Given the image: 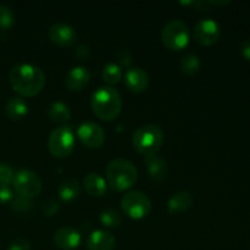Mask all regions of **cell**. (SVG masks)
Instances as JSON below:
<instances>
[{"label": "cell", "mask_w": 250, "mask_h": 250, "mask_svg": "<svg viewBox=\"0 0 250 250\" xmlns=\"http://www.w3.org/2000/svg\"><path fill=\"white\" fill-rule=\"evenodd\" d=\"M241 54L244 59L250 60V38L246 39L241 45Z\"/></svg>", "instance_id": "obj_33"}, {"label": "cell", "mask_w": 250, "mask_h": 250, "mask_svg": "<svg viewBox=\"0 0 250 250\" xmlns=\"http://www.w3.org/2000/svg\"><path fill=\"white\" fill-rule=\"evenodd\" d=\"M48 36L54 44L60 48H68L73 45L77 39V33L75 28L65 22H56L50 27Z\"/></svg>", "instance_id": "obj_11"}, {"label": "cell", "mask_w": 250, "mask_h": 250, "mask_svg": "<svg viewBox=\"0 0 250 250\" xmlns=\"http://www.w3.org/2000/svg\"><path fill=\"white\" fill-rule=\"evenodd\" d=\"M180 68L186 75H195L200 70V60L194 54H187L180 60Z\"/></svg>", "instance_id": "obj_23"}, {"label": "cell", "mask_w": 250, "mask_h": 250, "mask_svg": "<svg viewBox=\"0 0 250 250\" xmlns=\"http://www.w3.org/2000/svg\"><path fill=\"white\" fill-rule=\"evenodd\" d=\"M93 112L103 121H112L122 110V99L120 93L112 87H100L93 93Z\"/></svg>", "instance_id": "obj_2"}, {"label": "cell", "mask_w": 250, "mask_h": 250, "mask_svg": "<svg viewBox=\"0 0 250 250\" xmlns=\"http://www.w3.org/2000/svg\"><path fill=\"white\" fill-rule=\"evenodd\" d=\"M121 208L131 219L142 220L150 214L151 202L144 193L129 192L122 197Z\"/></svg>", "instance_id": "obj_8"}, {"label": "cell", "mask_w": 250, "mask_h": 250, "mask_svg": "<svg viewBox=\"0 0 250 250\" xmlns=\"http://www.w3.org/2000/svg\"><path fill=\"white\" fill-rule=\"evenodd\" d=\"M81 194L80 182L75 178L63 181L59 187V197L61 200L66 203H71L77 199Z\"/></svg>", "instance_id": "obj_20"}, {"label": "cell", "mask_w": 250, "mask_h": 250, "mask_svg": "<svg viewBox=\"0 0 250 250\" xmlns=\"http://www.w3.org/2000/svg\"><path fill=\"white\" fill-rule=\"evenodd\" d=\"M5 112L10 120H21L28 114V104L26 100L21 97H11L6 103Z\"/></svg>", "instance_id": "obj_19"}, {"label": "cell", "mask_w": 250, "mask_h": 250, "mask_svg": "<svg viewBox=\"0 0 250 250\" xmlns=\"http://www.w3.org/2000/svg\"><path fill=\"white\" fill-rule=\"evenodd\" d=\"M90 81V72L83 66H76L71 68L65 76V85L68 90L78 92L84 89Z\"/></svg>", "instance_id": "obj_14"}, {"label": "cell", "mask_w": 250, "mask_h": 250, "mask_svg": "<svg viewBox=\"0 0 250 250\" xmlns=\"http://www.w3.org/2000/svg\"><path fill=\"white\" fill-rule=\"evenodd\" d=\"M9 81L15 92L24 98L38 95L46 83L43 71L32 63H20L14 66L9 73Z\"/></svg>", "instance_id": "obj_1"}, {"label": "cell", "mask_w": 250, "mask_h": 250, "mask_svg": "<svg viewBox=\"0 0 250 250\" xmlns=\"http://www.w3.org/2000/svg\"><path fill=\"white\" fill-rule=\"evenodd\" d=\"M117 60H119L120 65L125 66V67H128L132 62V56L131 54L127 50H122L117 54Z\"/></svg>", "instance_id": "obj_31"}, {"label": "cell", "mask_w": 250, "mask_h": 250, "mask_svg": "<svg viewBox=\"0 0 250 250\" xmlns=\"http://www.w3.org/2000/svg\"><path fill=\"white\" fill-rule=\"evenodd\" d=\"M193 36L197 43L200 45L210 46L216 43L221 36V29L219 23L211 19L200 20L194 27Z\"/></svg>", "instance_id": "obj_9"}, {"label": "cell", "mask_w": 250, "mask_h": 250, "mask_svg": "<svg viewBox=\"0 0 250 250\" xmlns=\"http://www.w3.org/2000/svg\"><path fill=\"white\" fill-rule=\"evenodd\" d=\"M32 209V202L31 199H26V198L19 197L16 199L12 200L11 203V210H14L17 214H24L28 212Z\"/></svg>", "instance_id": "obj_26"}, {"label": "cell", "mask_w": 250, "mask_h": 250, "mask_svg": "<svg viewBox=\"0 0 250 250\" xmlns=\"http://www.w3.org/2000/svg\"><path fill=\"white\" fill-rule=\"evenodd\" d=\"M106 183L116 192L129 189L138 178V171L133 163L127 159H114L106 166Z\"/></svg>", "instance_id": "obj_3"}, {"label": "cell", "mask_w": 250, "mask_h": 250, "mask_svg": "<svg viewBox=\"0 0 250 250\" xmlns=\"http://www.w3.org/2000/svg\"><path fill=\"white\" fill-rule=\"evenodd\" d=\"M15 171L12 170V167L7 164L0 163V185H7L12 183L14 180Z\"/></svg>", "instance_id": "obj_27"}, {"label": "cell", "mask_w": 250, "mask_h": 250, "mask_svg": "<svg viewBox=\"0 0 250 250\" xmlns=\"http://www.w3.org/2000/svg\"><path fill=\"white\" fill-rule=\"evenodd\" d=\"M134 150L144 158L158 154L164 143V132L156 125H144L133 133Z\"/></svg>", "instance_id": "obj_4"}, {"label": "cell", "mask_w": 250, "mask_h": 250, "mask_svg": "<svg viewBox=\"0 0 250 250\" xmlns=\"http://www.w3.org/2000/svg\"><path fill=\"white\" fill-rule=\"evenodd\" d=\"M15 23V15L10 7L0 5V31H7Z\"/></svg>", "instance_id": "obj_25"}, {"label": "cell", "mask_w": 250, "mask_h": 250, "mask_svg": "<svg viewBox=\"0 0 250 250\" xmlns=\"http://www.w3.org/2000/svg\"><path fill=\"white\" fill-rule=\"evenodd\" d=\"M48 149L55 158L63 159L71 155L75 149V133L70 126L55 128L48 138Z\"/></svg>", "instance_id": "obj_6"}, {"label": "cell", "mask_w": 250, "mask_h": 250, "mask_svg": "<svg viewBox=\"0 0 250 250\" xmlns=\"http://www.w3.org/2000/svg\"><path fill=\"white\" fill-rule=\"evenodd\" d=\"M14 200V193L7 185H0V204H7Z\"/></svg>", "instance_id": "obj_28"}, {"label": "cell", "mask_w": 250, "mask_h": 250, "mask_svg": "<svg viewBox=\"0 0 250 250\" xmlns=\"http://www.w3.org/2000/svg\"><path fill=\"white\" fill-rule=\"evenodd\" d=\"M80 232L73 227H61L54 234V243L61 250H73L81 244Z\"/></svg>", "instance_id": "obj_12"}, {"label": "cell", "mask_w": 250, "mask_h": 250, "mask_svg": "<svg viewBox=\"0 0 250 250\" xmlns=\"http://www.w3.org/2000/svg\"><path fill=\"white\" fill-rule=\"evenodd\" d=\"M193 203H194V200H193L190 193L186 192V190L175 193L167 202L168 214L176 215L187 211L193 207Z\"/></svg>", "instance_id": "obj_17"}, {"label": "cell", "mask_w": 250, "mask_h": 250, "mask_svg": "<svg viewBox=\"0 0 250 250\" xmlns=\"http://www.w3.org/2000/svg\"><path fill=\"white\" fill-rule=\"evenodd\" d=\"M75 55L80 60H87L90 56V49L85 45H78L75 50Z\"/></svg>", "instance_id": "obj_32"}, {"label": "cell", "mask_w": 250, "mask_h": 250, "mask_svg": "<svg viewBox=\"0 0 250 250\" xmlns=\"http://www.w3.org/2000/svg\"><path fill=\"white\" fill-rule=\"evenodd\" d=\"M12 186H14L15 192L20 197L26 198V199H33L34 197L41 194L42 188H43L39 176L27 168H21L15 172Z\"/></svg>", "instance_id": "obj_7"}, {"label": "cell", "mask_w": 250, "mask_h": 250, "mask_svg": "<svg viewBox=\"0 0 250 250\" xmlns=\"http://www.w3.org/2000/svg\"><path fill=\"white\" fill-rule=\"evenodd\" d=\"M100 221L105 227L116 229L122 224V216L116 209H106L100 215Z\"/></svg>", "instance_id": "obj_24"}, {"label": "cell", "mask_w": 250, "mask_h": 250, "mask_svg": "<svg viewBox=\"0 0 250 250\" xmlns=\"http://www.w3.org/2000/svg\"><path fill=\"white\" fill-rule=\"evenodd\" d=\"M77 137L83 146L90 149H97L104 144L105 132L95 122H83L77 128Z\"/></svg>", "instance_id": "obj_10"}, {"label": "cell", "mask_w": 250, "mask_h": 250, "mask_svg": "<svg viewBox=\"0 0 250 250\" xmlns=\"http://www.w3.org/2000/svg\"><path fill=\"white\" fill-rule=\"evenodd\" d=\"M7 250H31V243L27 239L17 238L9 244Z\"/></svg>", "instance_id": "obj_30"}, {"label": "cell", "mask_w": 250, "mask_h": 250, "mask_svg": "<svg viewBox=\"0 0 250 250\" xmlns=\"http://www.w3.org/2000/svg\"><path fill=\"white\" fill-rule=\"evenodd\" d=\"M146 161V168H148V173L150 176V178L155 182H160L164 178L166 177L168 171L167 161L164 158H161L160 155L155 154V155L146 156L144 158Z\"/></svg>", "instance_id": "obj_16"}, {"label": "cell", "mask_w": 250, "mask_h": 250, "mask_svg": "<svg viewBox=\"0 0 250 250\" xmlns=\"http://www.w3.org/2000/svg\"><path fill=\"white\" fill-rule=\"evenodd\" d=\"M116 239L110 232L97 229L92 232L87 239V248L89 250H114Z\"/></svg>", "instance_id": "obj_15"}, {"label": "cell", "mask_w": 250, "mask_h": 250, "mask_svg": "<svg viewBox=\"0 0 250 250\" xmlns=\"http://www.w3.org/2000/svg\"><path fill=\"white\" fill-rule=\"evenodd\" d=\"M49 117L53 122H58V124H65V122L70 121L71 119V111L68 109L67 105L62 102H55L50 105L48 111Z\"/></svg>", "instance_id": "obj_21"}, {"label": "cell", "mask_w": 250, "mask_h": 250, "mask_svg": "<svg viewBox=\"0 0 250 250\" xmlns=\"http://www.w3.org/2000/svg\"><path fill=\"white\" fill-rule=\"evenodd\" d=\"M125 84L127 89L133 93H142L148 88L149 85V77L144 70L141 67L128 68L125 73Z\"/></svg>", "instance_id": "obj_13"}, {"label": "cell", "mask_w": 250, "mask_h": 250, "mask_svg": "<svg viewBox=\"0 0 250 250\" xmlns=\"http://www.w3.org/2000/svg\"><path fill=\"white\" fill-rule=\"evenodd\" d=\"M122 75H124V72H122V68L119 63L109 62L103 68V78L110 85L117 84L121 81Z\"/></svg>", "instance_id": "obj_22"}, {"label": "cell", "mask_w": 250, "mask_h": 250, "mask_svg": "<svg viewBox=\"0 0 250 250\" xmlns=\"http://www.w3.org/2000/svg\"><path fill=\"white\" fill-rule=\"evenodd\" d=\"M59 210V203L54 199L46 200L45 203L42 207V211L44 212L45 216H53L56 214V211Z\"/></svg>", "instance_id": "obj_29"}, {"label": "cell", "mask_w": 250, "mask_h": 250, "mask_svg": "<svg viewBox=\"0 0 250 250\" xmlns=\"http://www.w3.org/2000/svg\"><path fill=\"white\" fill-rule=\"evenodd\" d=\"M190 39V31L187 23L181 20H172L164 26L161 32V41L167 49L180 51L188 45Z\"/></svg>", "instance_id": "obj_5"}, {"label": "cell", "mask_w": 250, "mask_h": 250, "mask_svg": "<svg viewBox=\"0 0 250 250\" xmlns=\"http://www.w3.org/2000/svg\"><path fill=\"white\" fill-rule=\"evenodd\" d=\"M84 189L90 197H103L107 192V183L98 173H88L83 180Z\"/></svg>", "instance_id": "obj_18"}]
</instances>
